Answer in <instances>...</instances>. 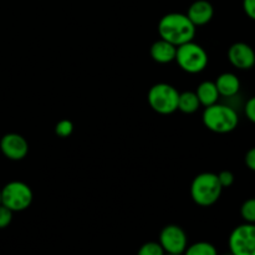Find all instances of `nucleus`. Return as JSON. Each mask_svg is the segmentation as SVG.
I'll return each instance as SVG.
<instances>
[{
	"mask_svg": "<svg viewBox=\"0 0 255 255\" xmlns=\"http://www.w3.org/2000/svg\"><path fill=\"white\" fill-rule=\"evenodd\" d=\"M197 26L189 20L187 14L169 12L161 17L158 22V34L161 39L171 42L174 46H181L186 42L193 41Z\"/></svg>",
	"mask_w": 255,
	"mask_h": 255,
	"instance_id": "obj_1",
	"label": "nucleus"
},
{
	"mask_svg": "<svg viewBox=\"0 0 255 255\" xmlns=\"http://www.w3.org/2000/svg\"><path fill=\"white\" fill-rule=\"evenodd\" d=\"M202 120L204 126L216 133H229L234 131L239 124V116L236 109L218 102L204 109Z\"/></svg>",
	"mask_w": 255,
	"mask_h": 255,
	"instance_id": "obj_2",
	"label": "nucleus"
},
{
	"mask_svg": "<svg viewBox=\"0 0 255 255\" xmlns=\"http://www.w3.org/2000/svg\"><path fill=\"white\" fill-rule=\"evenodd\" d=\"M223 187L218 181V176L212 172H203L194 177L191 184V197L196 204L201 207H211L221 198Z\"/></svg>",
	"mask_w": 255,
	"mask_h": 255,
	"instance_id": "obj_3",
	"label": "nucleus"
},
{
	"mask_svg": "<svg viewBox=\"0 0 255 255\" xmlns=\"http://www.w3.org/2000/svg\"><path fill=\"white\" fill-rule=\"evenodd\" d=\"M178 66L188 74H199L208 66L209 57L204 47L194 41L186 42L177 47L176 60Z\"/></svg>",
	"mask_w": 255,
	"mask_h": 255,
	"instance_id": "obj_4",
	"label": "nucleus"
},
{
	"mask_svg": "<svg viewBox=\"0 0 255 255\" xmlns=\"http://www.w3.org/2000/svg\"><path fill=\"white\" fill-rule=\"evenodd\" d=\"M179 92L172 85L159 82L153 85L147 94V101L154 112L159 115H171L178 110Z\"/></svg>",
	"mask_w": 255,
	"mask_h": 255,
	"instance_id": "obj_5",
	"label": "nucleus"
},
{
	"mask_svg": "<svg viewBox=\"0 0 255 255\" xmlns=\"http://www.w3.org/2000/svg\"><path fill=\"white\" fill-rule=\"evenodd\" d=\"M32 198L31 188L24 182H9L1 189V204L12 212H22L29 208Z\"/></svg>",
	"mask_w": 255,
	"mask_h": 255,
	"instance_id": "obj_6",
	"label": "nucleus"
},
{
	"mask_svg": "<svg viewBox=\"0 0 255 255\" xmlns=\"http://www.w3.org/2000/svg\"><path fill=\"white\" fill-rule=\"evenodd\" d=\"M229 251L233 255H255V224L236 227L229 236Z\"/></svg>",
	"mask_w": 255,
	"mask_h": 255,
	"instance_id": "obj_7",
	"label": "nucleus"
},
{
	"mask_svg": "<svg viewBox=\"0 0 255 255\" xmlns=\"http://www.w3.org/2000/svg\"><path fill=\"white\" fill-rule=\"evenodd\" d=\"M158 243L166 254H183L188 247V237L179 226L169 224L161 231Z\"/></svg>",
	"mask_w": 255,
	"mask_h": 255,
	"instance_id": "obj_8",
	"label": "nucleus"
},
{
	"mask_svg": "<svg viewBox=\"0 0 255 255\" xmlns=\"http://www.w3.org/2000/svg\"><path fill=\"white\" fill-rule=\"evenodd\" d=\"M0 149L7 159L21 161L27 156L29 143L19 133H6L0 141Z\"/></svg>",
	"mask_w": 255,
	"mask_h": 255,
	"instance_id": "obj_9",
	"label": "nucleus"
},
{
	"mask_svg": "<svg viewBox=\"0 0 255 255\" xmlns=\"http://www.w3.org/2000/svg\"><path fill=\"white\" fill-rule=\"evenodd\" d=\"M228 60L236 69L251 70L255 66V51L246 42H236L228 49Z\"/></svg>",
	"mask_w": 255,
	"mask_h": 255,
	"instance_id": "obj_10",
	"label": "nucleus"
},
{
	"mask_svg": "<svg viewBox=\"0 0 255 255\" xmlns=\"http://www.w3.org/2000/svg\"><path fill=\"white\" fill-rule=\"evenodd\" d=\"M214 9L213 5L207 0H197L189 6L187 16L189 17L194 26H202L206 25L213 19Z\"/></svg>",
	"mask_w": 255,
	"mask_h": 255,
	"instance_id": "obj_11",
	"label": "nucleus"
},
{
	"mask_svg": "<svg viewBox=\"0 0 255 255\" xmlns=\"http://www.w3.org/2000/svg\"><path fill=\"white\" fill-rule=\"evenodd\" d=\"M149 52H151V57L153 59V61L158 62V64H169L176 60L177 46L166 40L159 39L152 44Z\"/></svg>",
	"mask_w": 255,
	"mask_h": 255,
	"instance_id": "obj_12",
	"label": "nucleus"
},
{
	"mask_svg": "<svg viewBox=\"0 0 255 255\" xmlns=\"http://www.w3.org/2000/svg\"><path fill=\"white\" fill-rule=\"evenodd\" d=\"M214 82L219 95L223 97H236L241 90V80L233 72H223Z\"/></svg>",
	"mask_w": 255,
	"mask_h": 255,
	"instance_id": "obj_13",
	"label": "nucleus"
},
{
	"mask_svg": "<svg viewBox=\"0 0 255 255\" xmlns=\"http://www.w3.org/2000/svg\"><path fill=\"white\" fill-rule=\"evenodd\" d=\"M196 95L199 100L201 106L208 107L212 105L217 104L221 97L218 89L216 86L214 81H203L198 85L196 90Z\"/></svg>",
	"mask_w": 255,
	"mask_h": 255,
	"instance_id": "obj_14",
	"label": "nucleus"
},
{
	"mask_svg": "<svg viewBox=\"0 0 255 255\" xmlns=\"http://www.w3.org/2000/svg\"><path fill=\"white\" fill-rule=\"evenodd\" d=\"M201 107V104H199V100L197 97L196 92L193 91H184L179 92L178 97V110L183 114L191 115L194 114L197 110Z\"/></svg>",
	"mask_w": 255,
	"mask_h": 255,
	"instance_id": "obj_15",
	"label": "nucleus"
},
{
	"mask_svg": "<svg viewBox=\"0 0 255 255\" xmlns=\"http://www.w3.org/2000/svg\"><path fill=\"white\" fill-rule=\"evenodd\" d=\"M183 255H218V251L209 242H197L187 247Z\"/></svg>",
	"mask_w": 255,
	"mask_h": 255,
	"instance_id": "obj_16",
	"label": "nucleus"
},
{
	"mask_svg": "<svg viewBox=\"0 0 255 255\" xmlns=\"http://www.w3.org/2000/svg\"><path fill=\"white\" fill-rule=\"evenodd\" d=\"M242 218L246 221V223L255 224V198L247 199L241 208Z\"/></svg>",
	"mask_w": 255,
	"mask_h": 255,
	"instance_id": "obj_17",
	"label": "nucleus"
},
{
	"mask_svg": "<svg viewBox=\"0 0 255 255\" xmlns=\"http://www.w3.org/2000/svg\"><path fill=\"white\" fill-rule=\"evenodd\" d=\"M163 248L158 242H147L137 252V255H164Z\"/></svg>",
	"mask_w": 255,
	"mask_h": 255,
	"instance_id": "obj_18",
	"label": "nucleus"
},
{
	"mask_svg": "<svg viewBox=\"0 0 255 255\" xmlns=\"http://www.w3.org/2000/svg\"><path fill=\"white\" fill-rule=\"evenodd\" d=\"M74 132V124L70 120H61L55 126V133L61 138H67Z\"/></svg>",
	"mask_w": 255,
	"mask_h": 255,
	"instance_id": "obj_19",
	"label": "nucleus"
},
{
	"mask_svg": "<svg viewBox=\"0 0 255 255\" xmlns=\"http://www.w3.org/2000/svg\"><path fill=\"white\" fill-rule=\"evenodd\" d=\"M12 213L14 212L10 211L9 208H6L5 206L0 204V229H4L11 223L12 221Z\"/></svg>",
	"mask_w": 255,
	"mask_h": 255,
	"instance_id": "obj_20",
	"label": "nucleus"
},
{
	"mask_svg": "<svg viewBox=\"0 0 255 255\" xmlns=\"http://www.w3.org/2000/svg\"><path fill=\"white\" fill-rule=\"evenodd\" d=\"M218 176V181L223 188H228V187L233 186L234 183V174L231 171H222L221 173L217 174Z\"/></svg>",
	"mask_w": 255,
	"mask_h": 255,
	"instance_id": "obj_21",
	"label": "nucleus"
},
{
	"mask_svg": "<svg viewBox=\"0 0 255 255\" xmlns=\"http://www.w3.org/2000/svg\"><path fill=\"white\" fill-rule=\"evenodd\" d=\"M244 114L249 121L255 124V96L247 101L246 106H244Z\"/></svg>",
	"mask_w": 255,
	"mask_h": 255,
	"instance_id": "obj_22",
	"label": "nucleus"
},
{
	"mask_svg": "<svg viewBox=\"0 0 255 255\" xmlns=\"http://www.w3.org/2000/svg\"><path fill=\"white\" fill-rule=\"evenodd\" d=\"M243 9L247 16L255 20V0H243Z\"/></svg>",
	"mask_w": 255,
	"mask_h": 255,
	"instance_id": "obj_23",
	"label": "nucleus"
},
{
	"mask_svg": "<svg viewBox=\"0 0 255 255\" xmlns=\"http://www.w3.org/2000/svg\"><path fill=\"white\" fill-rule=\"evenodd\" d=\"M246 164L251 171L255 172V147L249 149L246 154Z\"/></svg>",
	"mask_w": 255,
	"mask_h": 255,
	"instance_id": "obj_24",
	"label": "nucleus"
},
{
	"mask_svg": "<svg viewBox=\"0 0 255 255\" xmlns=\"http://www.w3.org/2000/svg\"><path fill=\"white\" fill-rule=\"evenodd\" d=\"M0 204H1V189H0Z\"/></svg>",
	"mask_w": 255,
	"mask_h": 255,
	"instance_id": "obj_25",
	"label": "nucleus"
},
{
	"mask_svg": "<svg viewBox=\"0 0 255 255\" xmlns=\"http://www.w3.org/2000/svg\"><path fill=\"white\" fill-rule=\"evenodd\" d=\"M164 255H183V254H164Z\"/></svg>",
	"mask_w": 255,
	"mask_h": 255,
	"instance_id": "obj_26",
	"label": "nucleus"
},
{
	"mask_svg": "<svg viewBox=\"0 0 255 255\" xmlns=\"http://www.w3.org/2000/svg\"><path fill=\"white\" fill-rule=\"evenodd\" d=\"M224 255H233L232 253H229V254H224Z\"/></svg>",
	"mask_w": 255,
	"mask_h": 255,
	"instance_id": "obj_27",
	"label": "nucleus"
}]
</instances>
